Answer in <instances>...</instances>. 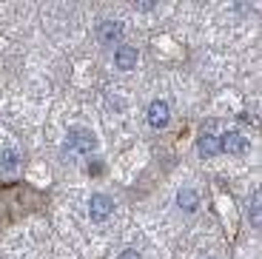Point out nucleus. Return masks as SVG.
<instances>
[{"label": "nucleus", "instance_id": "1", "mask_svg": "<svg viewBox=\"0 0 262 259\" xmlns=\"http://www.w3.org/2000/svg\"><path fill=\"white\" fill-rule=\"evenodd\" d=\"M66 148L74 151V154H89V151L97 148V137L89 128H72L66 134Z\"/></svg>", "mask_w": 262, "mask_h": 259}, {"label": "nucleus", "instance_id": "9", "mask_svg": "<svg viewBox=\"0 0 262 259\" xmlns=\"http://www.w3.org/2000/svg\"><path fill=\"white\" fill-rule=\"evenodd\" d=\"M17 162H20V154L14 145H0V165L3 168L12 171V168H17Z\"/></svg>", "mask_w": 262, "mask_h": 259}, {"label": "nucleus", "instance_id": "2", "mask_svg": "<svg viewBox=\"0 0 262 259\" xmlns=\"http://www.w3.org/2000/svg\"><path fill=\"white\" fill-rule=\"evenodd\" d=\"M89 214H92L94 222H105L114 214V200L108 194H94L92 202H89Z\"/></svg>", "mask_w": 262, "mask_h": 259}, {"label": "nucleus", "instance_id": "10", "mask_svg": "<svg viewBox=\"0 0 262 259\" xmlns=\"http://www.w3.org/2000/svg\"><path fill=\"white\" fill-rule=\"evenodd\" d=\"M248 220H251V225H254V228H259V194H254V200H251Z\"/></svg>", "mask_w": 262, "mask_h": 259}, {"label": "nucleus", "instance_id": "4", "mask_svg": "<svg viewBox=\"0 0 262 259\" xmlns=\"http://www.w3.org/2000/svg\"><path fill=\"white\" fill-rule=\"evenodd\" d=\"M220 148L228 151V154H245V151H248V140H245L239 131H225V134L220 137Z\"/></svg>", "mask_w": 262, "mask_h": 259}, {"label": "nucleus", "instance_id": "7", "mask_svg": "<svg viewBox=\"0 0 262 259\" xmlns=\"http://www.w3.org/2000/svg\"><path fill=\"white\" fill-rule=\"evenodd\" d=\"M123 37V23L120 20H105L103 26H100V43H117Z\"/></svg>", "mask_w": 262, "mask_h": 259}, {"label": "nucleus", "instance_id": "6", "mask_svg": "<svg viewBox=\"0 0 262 259\" xmlns=\"http://www.w3.org/2000/svg\"><path fill=\"white\" fill-rule=\"evenodd\" d=\"M196 151H200V157L203 160H214L216 154H220V137H214V134H203L200 137V143H196Z\"/></svg>", "mask_w": 262, "mask_h": 259}, {"label": "nucleus", "instance_id": "5", "mask_svg": "<svg viewBox=\"0 0 262 259\" xmlns=\"http://www.w3.org/2000/svg\"><path fill=\"white\" fill-rule=\"evenodd\" d=\"M114 66H117L120 72H131L137 66V49L134 46H120L117 54H114Z\"/></svg>", "mask_w": 262, "mask_h": 259}, {"label": "nucleus", "instance_id": "11", "mask_svg": "<svg viewBox=\"0 0 262 259\" xmlns=\"http://www.w3.org/2000/svg\"><path fill=\"white\" fill-rule=\"evenodd\" d=\"M120 259H143V256H140V251H134V248H125V251L120 253Z\"/></svg>", "mask_w": 262, "mask_h": 259}, {"label": "nucleus", "instance_id": "3", "mask_svg": "<svg viewBox=\"0 0 262 259\" xmlns=\"http://www.w3.org/2000/svg\"><path fill=\"white\" fill-rule=\"evenodd\" d=\"M145 117H148V125H151V128H165V125H168V120H171L168 103H165V100H154V103H148Z\"/></svg>", "mask_w": 262, "mask_h": 259}, {"label": "nucleus", "instance_id": "8", "mask_svg": "<svg viewBox=\"0 0 262 259\" xmlns=\"http://www.w3.org/2000/svg\"><path fill=\"white\" fill-rule=\"evenodd\" d=\"M196 205H200V194H196V191H191V188H183V191H177V208H183L185 214L196 211Z\"/></svg>", "mask_w": 262, "mask_h": 259}]
</instances>
